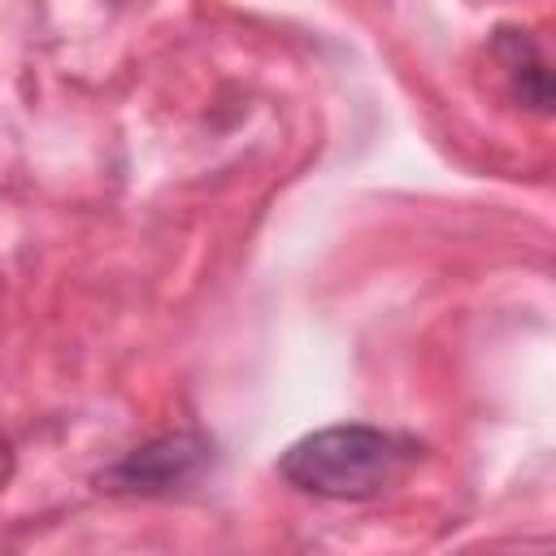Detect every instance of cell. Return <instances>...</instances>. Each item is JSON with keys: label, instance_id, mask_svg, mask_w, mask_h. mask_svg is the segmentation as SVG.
<instances>
[{"label": "cell", "instance_id": "cell-2", "mask_svg": "<svg viewBox=\"0 0 556 556\" xmlns=\"http://www.w3.org/2000/svg\"><path fill=\"white\" fill-rule=\"evenodd\" d=\"M213 452L217 447L208 434L169 430V434L139 443L122 460H113L96 482L109 495H174V491H187L213 465Z\"/></svg>", "mask_w": 556, "mask_h": 556}, {"label": "cell", "instance_id": "cell-4", "mask_svg": "<svg viewBox=\"0 0 556 556\" xmlns=\"http://www.w3.org/2000/svg\"><path fill=\"white\" fill-rule=\"evenodd\" d=\"M9 478H13V443H9V434L0 430V491L9 486Z\"/></svg>", "mask_w": 556, "mask_h": 556}, {"label": "cell", "instance_id": "cell-3", "mask_svg": "<svg viewBox=\"0 0 556 556\" xmlns=\"http://www.w3.org/2000/svg\"><path fill=\"white\" fill-rule=\"evenodd\" d=\"M491 56H495L513 100H521L534 113H552V70H547L539 43L530 39V30L500 26L491 39Z\"/></svg>", "mask_w": 556, "mask_h": 556}, {"label": "cell", "instance_id": "cell-1", "mask_svg": "<svg viewBox=\"0 0 556 556\" xmlns=\"http://www.w3.org/2000/svg\"><path fill=\"white\" fill-rule=\"evenodd\" d=\"M421 456V443L382 426L339 421L295 439L278 456V478L300 495L317 500H374L391 491L408 465Z\"/></svg>", "mask_w": 556, "mask_h": 556}]
</instances>
